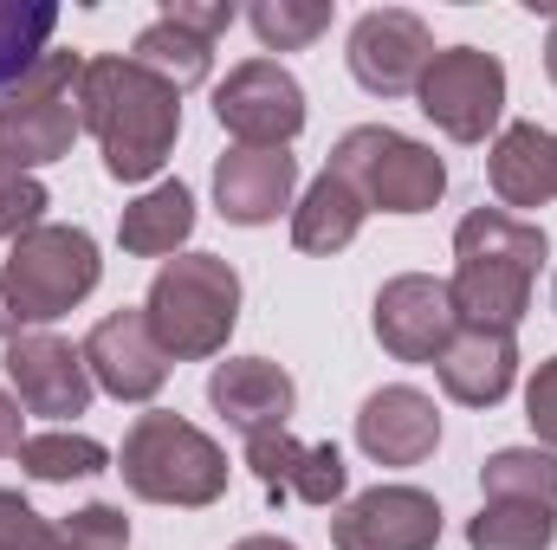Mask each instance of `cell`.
<instances>
[{
    "label": "cell",
    "instance_id": "cell-14",
    "mask_svg": "<svg viewBox=\"0 0 557 550\" xmlns=\"http://www.w3.org/2000/svg\"><path fill=\"white\" fill-rule=\"evenodd\" d=\"M376 343L396 357V363H434L447 350V337L460 330L454 317V291L447 278H428V273H403L376 291Z\"/></svg>",
    "mask_w": 557,
    "mask_h": 550
},
{
    "label": "cell",
    "instance_id": "cell-7",
    "mask_svg": "<svg viewBox=\"0 0 557 550\" xmlns=\"http://www.w3.org/2000/svg\"><path fill=\"white\" fill-rule=\"evenodd\" d=\"M104 273V260H98V240L85 234V227H33V234H20L13 240V253H7V304H13V317L20 324H52V317H65L72 304H85L91 298V285Z\"/></svg>",
    "mask_w": 557,
    "mask_h": 550
},
{
    "label": "cell",
    "instance_id": "cell-17",
    "mask_svg": "<svg viewBox=\"0 0 557 550\" xmlns=\"http://www.w3.org/2000/svg\"><path fill=\"white\" fill-rule=\"evenodd\" d=\"M298 188V162L285 149H227L214 162V208L234 227H267L292 208Z\"/></svg>",
    "mask_w": 557,
    "mask_h": 550
},
{
    "label": "cell",
    "instance_id": "cell-23",
    "mask_svg": "<svg viewBox=\"0 0 557 550\" xmlns=\"http://www.w3.org/2000/svg\"><path fill=\"white\" fill-rule=\"evenodd\" d=\"M480 492H486V499L539 505V512L557 518V453H545V447H499V453H486Z\"/></svg>",
    "mask_w": 557,
    "mask_h": 550
},
{
    "label": "cell",
    "instance_id": "cell-29",
    "mask_svg": "<svg viewBox=\"0 0 557 550\" xmlns=\"http://www.w3.org/2000/svg\"><path fill=\"white\" fill-rule=\"evenodd\" d=\"M46 208H52V195H46L26 168H13V162L0 155V240H20V234L46 227Z\"/></svg>",
    "mask_w": 557,
    "mask_h": 550
},
{
    "label": "cell",
    "instance_id": "cell-31",
    "mask_svg": "<svg viewBox=\"0 0 557 550\" xmlns=\"http://www.w3.org/2000/svg\"><path fill=\"white\" fill-rule=\"evenodd\" d=\"M0 550H59V525H46L20 492L0 486Z\"/></svg>",
    "mask_w": 557,
    "mask_h": 550
},
{
    "label": "cell",
    "instance_id": "cell-2",
    "mask_svg": "<svg viewBox=\"0 0 557 550\" xmlns=\"http://www.w3.org/2000/svg\"><path fill=\"white\" fill-rule=\"evenodd\" d=\"M552 240L539 221H519L506 208H473L454 234V317L473 330H519L532 311V285Z\"/></svg>",
    "mask_w": 557,
    "mask_h": 550
},
{
    "label": "cell",
    "instance_id": "cell-36",
    "mask_svg": "<svg viewBox=\"0 0 557 550\" xmlns=\"http://www.w3.org/2000/svg\"><path fill=\"white\" fill-rule=\"evenodd\" d=\"M234 550H298V545H285V538H240Z\"/></svg>",
    "mask_w": 557,
    "mask_h": 550
},
{
    "label": "cell",
    "instance_id": "cell-18",
    "mask_svg": "<svg viewBox=\"0 0 557 550\" xmlns=\"http://www.w3.org/2000/svg\"><path fill=\"white\" fill-rule=\"evenodd\" d=\"M434 440H441V414L409 383H389L357 409V447L376 466H421L434 453Z\"/></svg>",
    "mask_w": 557,
    "mask_h": 550
},
{
    "label": "cell",
    "instance_id": "cell-16",
    "mask_svg": "<svg viewBox=\"0 0 557 550\" xmlns=\"http://www.w3.org/2000/svg\"><path fill=\"white\" fill-rule=\"evenodd\" d=\"M208 402L227 427H240L247 440L253 434H278L292 409H298V383L267 363V357H227L214 376H208Z\"/></svg>",
    "mask_w": 557,
    "mask_h": 550
},
{
    "label": "cell",
    "instance_id": "cell-8",
    "mask_svg": "<svg viewBox=\"0 0 557 550\" xmlns=\"http://www.w3.org/2000/svg\"><path fill=\"white\" fill-rule=\"evenodd\" d=\"M421 117L454 142H486V130H499L506 117V65L480 46H447L434 52V65L416 85Z\"/></svg>",
    "mask_w": 557,
    "mask_h": 550
},
{
    "label": "cell",
    "instance_id": "cell-32",
    "mask_svg": "<svg viewBox=\"0 0 557 550\" xmlns=\"http://www.w3.org/2000/svg\"><path fill=\"white\" fill-rule=\"evenodd\" d=\"M162 20L214 46V39H221V33L234 26V0H169V7H162Z\"/></svg>",
    "mask_w": 557,
    "mask_h": 550
},
{
    "label": "cell",
    "instance_id": "cell-10",
    "mask_svg": "<svg viewBox=\"0 0 557 550\" xmlns=\"http://www.w3.org/2000/svg\"><path fill=\"white\" fill-rule=\"evenodd\" d=\"M434 65V33L409 7H376L350 26V78L370 98H409Z\"/></svg>",
    "mask_w": 557,
    "mask_h": 550
},
{
    "label": "cell",
    "instance_id": "cell-6",
    "mask_svg": "<svg viewBox=\"0 0 557 550\" xmlns=\"http://www.w3.org/2000/svg\"><path fill=\"white\" fill-rule=\"evenodd\" d=\"M331 175H344L363 208H383V214H428L441 195H447V162L428 149V142L403 137L389 124H363L331 149L324 162Z\"/></svg>",
    "mask_w": 557,
    "mask_h": 550
},
{
    "label": "cell",
    "instance_id": "cell-19",
    "mask_svg": "<svg viewBox=\"0 0 557 550\" xmlns=\"http://www.w3.org/2000/svg\"><path fill=\"white\" fill-rule=\"evenodd\" d=\"M434 376L460 409H499L512 396V376H519V343H512V330L460 324L447 337V350L434 357Z\"/></svg>",
    "mask_w": 557,
    "mask_h": 550
},
{
    "label": "cell",
    "instance_id": "cell-20",
    "mask_svg": "<svg viewBox=\"0 0 557 550\" xmlns=\"http://www.w3.org/2000/svg\"><path fill=\"white\" fill-rule=\"evenodd\" d=\"M486 182L499 208H545L557 195V142L539 124H506L486 149Z\"/></svg>",
    "mask_w": 557,
    "mask_h": 550
},
{
    "label": "cell",
    "instance_id": "cell-3",
    "mask_svg": "<svg viewBox=\"0 0 557 550\" xmlns=\"http://www.w3.org/2000/svg\"><path fill=\"white\" fill-rule=\"evenodd\" d=\"M143 317H149L156 343L169 350V363L221 357L240 324V273L221 253H175L149 278Z\"/></svg>",
    "mask_w": 557,
    "mask_h": 550
},
{
    "label": "cell",
    "instance_id": "cell-21",
    "mask_svg": "<svg viewBox=\"0 0 557 550\" xmlns=\"http://www.w3.org/2000/svg\"><path fill=\"white\" fill-rule=\"evenodd\" d=\"M195 234V195L182 188V182H156V188H143L137 201L124 208V221H117V240H124V253H137V260H175V247Z\"/></svg>",
    "mask_w": 557,
    "mask_h": 550
},
{
    "label": "cell",
    "instance_id": "cell-12",
    "mask_svg": "<svg viewBox=\"0 0 557 550\" xmlns=\"http://www.w3.org/2000/svg\"><path fill=\"white\" fill-rule=\"evenodd\" d=\"M7 383L20 389V409L46 414V421H65V414L91 409V370H85V350H72L65 337L52 330H20L7 337Z\"/></svg>",
    "mask_w": 557,
    "mask_h": 550
},
{
    "label": "cell",
    "instance_id": "cell-9",
    "mask_svg": "<svg viewBox=\"0 0 557 550\" xmlns=\"http://www.w3.org/2000/svg\"><path fill=\"white\" fill-rule=\"evenodd\" d=\"M214 117L227 137H240V149H285L305 130V91L278 59H247L221 78Z\"/></svg>",
    "mask_w": 557,
    "mask_h": 550
},
{
    "label": "cell",
    "instance_id": "cell-35",
    "mask_svg": "<svg viewBox=\"0 0 557 550\" xmlns=\"http://www.w3.org/2000/svg\"><path fill=\"white\" fill-rule=\"evenodd\" d=\"M0 337H20V317H13V304H7V278H0Z\"/></svg>",
    "mask_w": 557,
    "mask_h": 550
},
{
    "label": "cell",
    "instance_id": "cell-34",
    "mask_svg": "<svg viewBox=\"0 0 557 550\" xmlns=\"http://www.w3.org/2000/svg\"><path fill=\"white\" fill-rule=\"evenodd\" d=\"M20 447H26V434H20V402L0 389V460H20Z\"/></svg>",
    "mask_w": 557,
    "mask_h": 550
},
{
    "label": "cell",
    "instance_id": "cell-13",
    "mask_svg": "<svg viewBox=\"0 0 557 550\" xmlns=\"http://www.w3.org/2000/svg\"><path fill=\"white\" fill-rule=\"evenodd\" d=\"M85 370H91V383H98L104 396H117V402H156V396H162V383H169V350L156 343L143 304L137 311L124 304V311H111V317L91 324V337H85Z\"/></svg>",
    "mask_w": 557,
    "mask_h": 550
},
{
    "label": "cell",
    "instance_id": "cell-22",
    "mask_svg": "<svg viewBox=\"0 0 557 550\" xmlns=\"http://www.w3.org/2000/svg\"><path fill=\"white\" fill-rule=\"evenodd\" d=\"M363 195L344 182V175H318L311 188H305V201L292 208V247L298 253H344L350 240H357V227H363Z\"/></svg>",
    "mask_w": 557,
    "mask_h": 550
},
{
    "label": "cell",
    "instance_id": "cell-38",
    "mask_svg": "<svg viewBox=\"0 0 557 550\" xmlns=\"http://www.w3.org/2000/svg\"><path fill=\"white\" fill-rule=\"evenodd\" d=\"M552 142H557V137H552Z\"/></svg>",
    "mask_w": 557,
    "mask_h": 550
},
{
    "label": "cell",
    "instance_id": "cell-5",
    "mask_svg": "<svg viewBox=\"0 0 557 550\" xmlns=\"http://www.w3.org/2000/svg\"><path fill=\"white\" fill-rule=\"evenodd\" d=\"M78 78H85L78 52H46L20 85L0 91V155L13 168L33 175V168L72 155V142L85 130V117H78Z\"/></svg>",
    "mask_w": 557,
    "mask_h": 550
},
{
    "label": "cell",
    "instance_id": "cell-26",
    "mask_svg": "<svg viewBox=\"0 0 557 550\" xmlns=\"http://www.w3.org/2000/svg\"><path fill=\"white\" fill-rule=\"evenodd\" d=\"M20 466H26L39 486H65V479H98V473L111 466V453H104V440H91V434L52 427V434H33V440L20 447Z\"/></svg>",
    "mask_w": 557,
    "mask_h": 550
},
{
    "label": "cell",
    "instance_id": "cell-30",
    "mask_svg": "<svg viewBox=\"0 0 557 550\" xmlns=\"http://www.w3.org/2000/svg\"><path fill=\"white\" fill-rule=\"evenodd\" d=\"M59 550H131V518L117 505H78L59 525Z\"/></svg>",
    "mask_w": 557,
    "mask_h": 550
},
{
    "label": "cell",
    "instance_id": "cell-1",
    "mask_svg": "<svg viewBox=\"0 0 557 550\" xmlns=\"http://www.w3.org/2000/svg\"><path fill=\"white\" fill-rule=\"evenodd\" d=\"M78 117L104 149V168L117 182H149L162 175V162L175 155L182 137V91L162 85L156 72H143L131 52H104L85 59L78 78Z\"/></svg>",
    "mask_w": 557,
    "mask_h": 550
},
{
    "label": "cell",
    "instance_id": "cell-24",
    "mask_svg": "<svg viewBox=\"0 0 557 550\" xmlns=\"http://www.w3.org/2000/svg\"><path fill=\"white\" fill-rule=\"evenodd\" d=\"M131 59H137L143 72H156L162 85H175V91H195V85L214 72V46L195 39V33H182V26H169V20H149V26H143L137 46H131Z\"/></svg>",
    "mask_w": 557,
    "mask_h": 550
},
{
    "label": "cell",
    "instance_id": "cell-28",
    "mask_svg": "<svg viewBox=\"0 0 557 550\" xmlns=\"http://www.w3.org/2000/svg\"><path fill=\"white\" fill-rule=\"evenodd\" d=\"M247 20H253L267 52H305L331 26V0H253Z\"/></svg>",
    "mask_w": 557,
    "mask_h": 550
},
{
    "label": "cell",
    "instance_id": "cell-15",
    "mask_svg": "<svg viewBox=\"0 0 557 550\" xmlns=\"http://www.w3.org/2000/svg\"><path fill=\"white\" fill-rule=\"evenodd\" d=\"M247 466H253V479H260L273 499H298V505H337L344 486H350V466H344V453H337L331 440L305 447V440H292L285 427L247 440Z\"/></svg>",
    "mask_w": 557,
    "mask_h": 550
},
{
    "label": "cell",
    "instance_id": "cell-37",
    "mask_svg": "<svg viewBox=\"0 0 557 550\" xmlns=\"http://www.w3.org/2000/svg\"><path fill=\"white\" fill-rule=\"evenodd\" d=\"M545 72H552V85H557V20H552V39H545Z\"/></svg>",
    "mask_w": 557,
    "mask_h": 550
},
{
    "label": "cell",
    "instance_id": "cell-4",
    "mask_svg": "<svg viewBox=\"0 0 557 550\" xmlns=\"http://www.w3.org/2000/svg\"><path fill=\"white\" fill-rule=\"evenodd\" d=\"M117 473L124 486L149 499V505H182V512H201L227 492V453L182 414L149 409L131 421L124 434V453H117Z\"/></svg>",
    "mask_w": 557,
    "mask_h": 550
},
{
    "label": "cell",
    "instance_id": "cell-25",
    "mask_svg": "<svg viewBox=\"0 0 557 550\" xmlns=\"http://www.w3.org/2000/svg\"><path fill=\"white\" fill-rule=\"evenodd\" d=\"M467 545L473 550H552L557 518L539 512V505H519V499H486L467 518Z\"/></svg>",
    "mask_w": 557,
    "mask_h": 550
},
{
    "label": "cell",
    "instance_id": "cell-27",
    "mask_svg": "<svg viewBox=\"0 0 557 550\" xmlns=\"http://www.w3.org/2000/svg\"><path fill=\"white\" fill-rule=\"evenodd\" d=\"M52 26H59V7H46V0H0V91L7 85H20L52 46Z\"/></svg>",
    "mask_w": 557,
    "mask_h": 550
},
{
    "label": "cell",
    "instance_id": "cell-33",
    "mask_svg": "<svg viewBox=\"0 0 557 550\" xmlns=\"http://www.w3.org/2000/svg\"><path fill=\"white\" fill-rule=\"evenodd\" d=\"M525 421H532V434L557 447V357L539 363V376H532V389H525Z\"/></svg>",
    "mask_w": 557,
    "mask_h": 550
},
{
    "label": "cell",
    "instance_id": "cell-11",
    "mask_svg": "<svg viewBox=\"0 0 557 550\" xmlns=\"http://www.w3.org/2000/svg\"><path fill=\"white\" fill-rule=\"evenodd\" d=\"M337 550H434L441 545V505L421 486H370L344 512H331Z\"/></svg>",
    "mask_w": 557,
    "mask_h": 550
}]
</instances>
